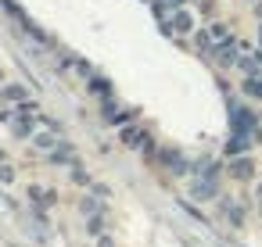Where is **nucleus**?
<instances>
[{
    "label": "nucleus",
    "instance_id": "5",
    "mask_svg": "<svg viewBox=\"0 0 262 247\" xmlns=\"http://www.w3.org/2000/svg\"><path fill=\"white\" fill-rule=\"evenodd\" d=\"M233 176H241V179L251 176V161H237V165H233Z\"/></svg>",
    "mask_w": 262,
    "mask_h": 247
},
{
    "label": "nucleus",
    "instance_id": "3",
    "mask_svg": "<svg viewBox=\"0 0 262 247\" xmlns=\"http://www.w3.org/2000/svg\"><path fill=\"white\" fill-rule=\"evenodd\" d=\"M122 140H126L129 147H140V143H144V133H137V129H126V133H122Z\"/></svg>",
    "mask_w": 262,
    "mask_h": 247
},
{
    "label": "nucleus",
    "instance_id": "4",
    "mask_svg": "<svg viewBox=\"0 0 262 247\" xmlns=\"http://www.w3.org/2000/svg\"><path fill=\"white\" fill-rule=\"evenodd\" d=\"M165 161L172 165V172H187V165H183V158H180V154H172V151H165Z\"/></svg>",
    "mask_w": 262,
    "mask_h": 247
},
{
    "label": "nucleus",
    "instance_id": "6",
    "mask_svg": "<svg viewBox=\"0 0 262 247\" xmlns=\"http://www.w3.org/2000/svg\"><path fill=\"white\" fill-rule=\"evenodd\" d=\"M208 36H212L215 43H223V40H226V26H212V33H208Z\"/></svg>",
    "mask_w": 262,
    "mask_h": 247
},
{
    "label": "nucleus",
    "instance_id": "1",
    "mask_svg": "<svg viewBox=\"0 0 262 247\" xmlns=\"http://www.w3.org/2000/svg\"><path fill=\"white\" fill-rule=\"evenodd\" d=\"M244 90H248L251 97H258V101H262V76H251V79L244 83Z\"/></svg>",
    "mask_w": 262,
    "mask_h": 247
},
{
    "label": "nucleus",
    "instance_id": "7",
    "mask_svg": "<svg viewBox=\"0 0 262 247\" xmlns=\"http://www.w3.org/2000/svg\"><path fill=\"white\" fill-rule=\"evenodd\" d=\"M36 143H40V147H54V143H58V140H54V136H51V133H43V136H40V140H36Z\"/></svg>",
    "mask_w": 262,
    "mask_h": 247
},
{
    "label": "nucleus",
    "instance_id": "2",
    "mask_svg": "<svg viewBox=\"0 0 262 247\" xmlns=\"http://www.w3.org/2000/svg\"><path fill=\"white\" fill-rule=\"evenodd\" d=\"M172 22H176V29H180V33H187V29H190V26H194V22H190V15H187V11H176V15H172Z\"/></svg>",
    "mask_w": 262,
    "mask_h": 247
},
{
    "label": "nucleus",
    "instance_id": "8",
    "mask_svg": "<svg viewBox=\"0 0 262 247\" xmlns=\"http://www.w3.org/2000/svg\"><path fill=\"white\" fill-rule=\"evenodd\" d=\"M90 86H94V90H97V93H108V83H104V79H94V83H90Z\"/></svg>",
    "mask_w": 262,
    "mask_h": 247
}]
</instances>
